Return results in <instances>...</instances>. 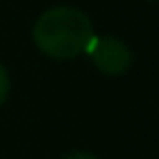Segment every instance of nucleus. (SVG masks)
<instances>
[{
    "label": "nucleus",
    "mask_w": 159,
    "mask_h": 159,
    "mask_svg": "<svg viewBox=\"0 0 159 159\" xmlns=\"http://www.w3.org/2000/svg\"><path fill=\"white\" fill-rule=\"evenodd\" d=\"M92 37L94 25L89 15L72 5L47 7L32 25L35 47L52 60H75L84 55Z\"/></svg>",
    "instance_id": "1"
},
{
    "label": "nucleus",
    "mask_w": 159,
    "mask_h": 159,
    "mask_svg": "<svg viewBox=\"0 0 159 159\" xmlns=\"http://www.w3.org/2000/svg\"><path fill=\"white\" fill-rule=\"evenodd\" d=\"M84 55L89 57V62L102 72V75H109V77H117V75H124L129 67H132V50L124 40L114 37V35H97L89 40Z\"/></svg>",
    "instance_id": "2"
},
{
    "label": "nucleus",
    "mask_w": 159,
    "mask_h": 159,
    "mask_svg": "<svg viewBox=\"0 0 159 159\" xmlns=\"http://www.w3.org/2000/svg\"><path fill=\"white\" fill-rule=\"evenodd\" d=\"M7 94H10V75H7V70H5V65L0 62V107L5 104V99H7Z\"/></svg>",
    "instance_id": "3"
},
{
    "label": "nucleus",
    "mask_w": 159,
    "mask_h": 159,
    "mask_svg": "<svg viewBox=\"0 0 159 159\" xmlns=\"http://www.w3.org/2000/svg\"><path fill=\"white\" fill-rule=\"evenodd\" d=\"M62 159H97V157L89 154V152H72V154H67V157H62Z\"/></svg>",
    "instance_id": "4"
},
{
    "label": "nucleus",
    "mask_w": 159,
    "mask_h": 159,
    "mask_svg": "<svg viewBox=\"0 0 159 159\" xmlns=\"http://www.w3.org/2000/svg\"><path fill=\"white\" fill-rule=\"evenodd\" d=\"M147 2H154V0H147Z\"/></svg>",
    "instance_id": "5"
}]
</instances>
